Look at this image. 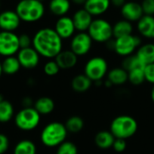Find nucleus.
<instances>
[{
  "instance_id": "obj_1",
  "label": "nucleus",
  "mask_w": 154,
  "mask_h": 154,
  "mask_svg": "<svg viewBox=\"0 0 154 154\" xmlns=\"http://www.w3.org/2000/svg\"><path fill=\"white\" fill-rule=\"evenodd\" d=\"M32 47L46 59H55L63 50V40L54 28L44 27L38 30L32 37Z\"/></svg>"
},
{
  "instance_id": "obj_2",
  "label": "nucleus",
  "mask_w": 154,
  "mask_h": 154,
  "mask_svg": "<svg viewBox=\"0 0 154 154\" xmlns=\"http://www.w3.org/2000/svg\"><path fill=\"white\" fill-rule=\"evenodd\" d=\"M68 134L69 133L64 124L60 122H51L43 127L40 135V139L44 146L48 148H53L58 147L64 143Z\"/></svg>"
},
{
  "instance_id": "obj_3",
  "label": "nucleus",
  "mask_w": 154,
  "mask_h": 154,
  "mask_svg": "<svg viewBox=\"0 0 154 154\" xmlns=\"http://www.w3.org/2000/svg\"><path fill=\"white\" fill-rule=\"evenodd\" d=\"M15 12L21 21L24 23H35L44 16L45 6L43 2L39 0H20L16 5Z\"/></svg>"
},
{
  "instance_id": "obj_4",
  "label": "nucleus",
  "mask_w": 154,
  "mask_h": 154,
  "mask_svg": "<svg viewBox=\"0 0 154 154\" xmlns=\"http://www.w3.org/2000/svg\"><path fill=\"white\" fill-rule=\"evenodd\" d=\"M109 131L116 138L127 140L137 133L138 123L136 119L131 116L121 115L112 120Z\"/></svg>"
},
{
  "instance_id": "obj_5",
  "label": "nucleus",
  "mask_w": 154,
  "mask_h": 154,
  "mask_svg": "<svg viewBox=\"0 0 154 154\" xmlns=\"http://www.w3.org/2000/svg\"><path fill=\"white\" fill-rule=\"evenodd\" d=\"M88 33L97 43H106L114 38L113 36V24L106 19L102 17H96L93 19Z\"/></svg>"
},
{
  "instance_id": "obj_6",
  "label": "nucleus",
  "mask_w": 154,
  "mask_h": 154,
  "mask_svg": "<svg viewBox=\"0 0 154 154\" xmlns=\"http://www.w3.org/2000/svg\"><path fill=\"white\" fill-rule=\"evenodd\" d=\"M108 73V63L104 57L94 56L84 66V74L93 82L102 81Z\"/></svg>"
},
{
  "instance_id": "obj_7",
  "label": "nucleus",
  "mask_w": 154,
  "mask_h": 154,
  "mask_svg": "<svg viewBox=\"0 0 154 154\" xmlns=\"http://www.w3.org/2000/svg\"><path fill=\"white\" fill-rule=\"evenodd\" d=\"M41 122V115L32 107H23L14 116V124L22 131H32Z\"/></svg>"
},
{
  "instance_id": "obj_8",
  "label": "nucleus",
  "mask_w": 154,
  "mask_h": 154,
  "mask_svg": "<svg viewBox=\"0 0 154 154\" xmlns=\"http://www.w3.org/2000/svg\"><path fill=\"white\" fill-rule=\"evenodd\" d=\"M141 44L142 39L140 36L134 34L122 36L115 39L114 51L117 55L125 58L132 54H134Z\"/></svg>"
},
{
  "instance_id": "obj_9",
  "label": "nucleus",
  "mask_w": 154,
  "mask_h": 154,
  "mask_svg": "<svg viewBox=\"0 0 154 154\" xmlns=\"http://www.w3.org/2000/svg\"><path fill=\"white\" fill-rule=\"evenodd\" d=\"M19 50L18 35L14 32L0 31V55L5 58L14 56Z\"/></svg>"
},
{
  "instance_id": "obj_10",
  "label": "nucleus",
  "mask_w": 154,
  "mask_h": 154,
  "mask_svg": "<svg viewBox=\"0 0 154 154\" xmlns=\"http://www.w3.org/2000/svg\"><path fill=\"white\" fill-rule=\"evenodd\" d=\"M93 40L88 32H78L70 40L69 50L72 51L78 57L87 55L92 49Z\"/></svg>"
},
{
  "instance_id": "obj_11",
  "label": "nucleus",
  "mask_w": 154,
  "mask_h": 154,
  "mask_svg": "<svg viewBox=\"0 0 154 154\" xmlns=\"http://www.w3.org/2000/svg\"><path fill=\"white\" fill-rule=\"evenodd\" d=\"M16 57L21 67L26 69H32L36 68L40 62V55L32 46L25 49H20Z\"/></svg>"
},
{
  "instance_id": "obj_12",
  "label": "nucleus",
  "mask_w": 154,
  "mask_h": 154,
  "mask_svg": "<svg viewBox=\"0 0 154 154\" xmlns=\"http://www.w3.org/2000/svg\"><path fill=\"white\" fill-rule=\"evenodd\" d=\"M120 13L123 19L133 23H137L144 15L141 3L138 1H126V3L120 8Z\"/></svg>"
},
{
  "instance_id": "obj_13",
  "label": "nucleus",
  "mask_w": 154,
  "mask_h": 154,
  "mask_svg": "<svg viewBox=\"0 0 154 154\" xmlns=\"http://www.w3.org/2000/svg\"><path fill=\"white\" fill-rule=\"evenodd\" d=\"M54 30L62 40L71 39L77 32L72 17L68 15H64L57 19L54 25Z\"/></svg>"
},
{
  "instance_id": "obj_14",
  "label": "nucleus",
  "mask_w": 154,
  "mask_h": 154,
  "mask_svg": "<svg viewBox=\"0 0 154 154\" xmlns=\"http://www.w3.org/2000/svg\"><path fill=\"white\" fill-rule=\"evenodd\" d=\"M21 19L15 10H5L0 13V30L5 32L16 31L20 24Z\"/></svg>"
},
{
  "instance_id": "obj_15",
  "label": "nucleus",
  "mask_w": 154,
  "mask_h": 154,
  "mask_svg": "<svg viewBox=\"0 0 154 154\" xmlns=\"http://www.w3.org/2000/svg\"><path fill=\"white\" fill-rule=\"evenodd\" d=\"M94 17L83 7L78 9L72 15V20L77 32H88Z\"/></svg>"
},
{
  "instance_id": "obj_16",
  "label": "nucleus",
  "mask_w": 154,
  "mask_h": 154,
  "mask_svg": "<svg viewBox=\"0 0 154 154\" xmlns=\"http://www.w3.org/2000/svg\"><path fill=\"white\" fill-rule=\"evenodd\" d=\"M83 7L94 17H101L111 7L110 0H87Z\"/></svg>"
},
{
  "instance_id": "obj_17",
  "label": "nucleus",
  "mask_w": 154,
  "mask_h": 154,
  "mask_svg": "<svg viewBox=\"0 0 154 154\" xmlns=\"http://www.w3.org/2000/svg\"><path fill=\"white\" fill-rule=\"evenodd\" d=\"M136 29L141 37L153 40L154 39V16L143 15L137 23Z\"/></svg>"
},
{
  "instance_id": "obj_18",
  "label": "nucleus",
  "mask_w": 154,
  "mask_h": 154,
  "mask_svg": "<svg viewBox=\"0 0 154 154\" xmlns=\"http://www.w3.org/2000/svg\"><path fill=\"white\" fill-rule=\"evenodd\" d=\"M54 60L60 69H70L78 64L79 57L70 50H62Z\"/></svg>"
},
{
  "instance_id": "obj_19",
  "label": "nucleus",
  "mask_w": 154,
  "mask_h": 154,
  "mask_svg": "<svg viewBox=\"0 0 154 154\" xmlns=\"http://www.w3.org/2000/svg\"><path fill=\"white\" fill-rule=\"evenodd\" d=\"M116 137L109 130H101L97 133L94 138V143L97 148L101 150H108L112 148Z\"/></svg>"
},
{
  "instance_id": "obj_20",
  "label": "nucleus",
  "mask_w": 154,
  "mask_h": 154,
  "mask_svg": "<svg viewBox=\"0 0 154 154\" xmlns=\"http://www.w3.org/2000/svg\"><path fill=\"white\" fill-rule=\"evenodd\" d=\"M135 54L145 66L154 63V42L142 43Z\"/></svg>"
},
{
  "instance_id": "obj_21",
  "label": "nucleus",
  "mask_w": 154,
  "mask_h": 154,
  "mask_svg": "<svg viewBox=\"0 0 154 154\" xmlns=\"http://www.w3.org/2000/svg\"><path fill=\"white\" fill-rule=\"evenodd\" d=\"M106 79H108L113 86H122L128 81V72L122 67H116L108 70Z\"/></svg>"
},
{
  "instance_id": "obj_22",
  "label": "nucleus",
  "mask_w": 154,
  "mask_h": 154,
  "mask_svg": "<svg viewBox=\"0 0 154 154\" xmlns=\"http://www.w3.org/2000/svg\"><path fill=\"white\" fill-rule=\"evenodd\" d=\"M70 8H71L70 0H51L49 3L50 12L57 17L67 15Z\"/></svg>"
},
{
  "instance_id": "obj_23",
  "label": "nucleus",
  "mask_w": 154,
  "mask_h": 154,
  "mask_svg": "<svg viewBox=\"0 0 154 154\" xmlns=\"http://www.w3.org/2000/svg\"><path fill=\"white\" fill-rule=\"evenodd\" d=\"M134 32V24L133 23L125 20V19H121L116 22L113 24V36L114 39L125 36V35H130L133 34Z\"/></svg>"
},
{
  "instance_id": "obj_24",
  "label": "nucleus",
  "mask_w": 154,
  "mask_h": 154,
  "mask_svg": "<svg viewBox=\"0 0 154 154\" xmlns=\"http://www.w3.org/2000/svg\"><path fill=\"white\" fill-rule=\"evenodd\" d=\"M93 82L83 73L76 75L71 80V88L77 93H85L90 89Z\"/></svg>"
},
{
  "instance_id": "obj_25",
  "label": "nucleus",
  "mask_w": 154,
  "mask_h": 154,
  "mask_svg": "<svg viewBox=\"0 0 154 154\" xmlns=\"http://www.w3.org/2000/svg\"><path fill=\"white\" fill-rule=\"evenodd\" d=\"M33 107L41 116H47L53 112L55 103L49 97H41L33 103Z\"/></svg>"
},
{
  "instance_id": "obj_26",
  "label": "nucleus",
  "mask_w": 154,
  "mask_h": 154,
  "mask_svg": "<svg viewBox=\"0 0 154 154\" xmlns=\"http://www.w3.org/2000/svg\"><path fill=\"white\" fill-rule=\"evenodd\" d=\"M1 65H2L3 73L6 75H14L21 69V64L17 57L15 56L5 57L4 60L2 61Z\"/></svg>"
},
{
  "instance_id": "obj_27",
  "label": "nucleus",
  "mask_w": 154,
  "mask_h": 154,
  "mask_svg": "<svg viewBox=\"0 0 154 154\" xmlns=\"http://www.w3.org/2000/svg\"><path fill=\"white\" fill-rule=\"evenodd\" d=\"M64 125L66 126L68 133L70 134H79L83 130L85 126L84 120L79 116H72L69 117Z\"/></svg>"
},
{
  "instance_id": "obj_28",
  "label": "nucleus",
  "mask_w": 154,
  "mask_h": 154,
  "mask_svg": "<svg viewBox=\"0 0 154 154\" xmlns=\"http://www.w3.org/2000/svg\"><path fill=\"white\" fill-rule=\"evenodd\" d=\"M37 148L33 142L28 139L22 140L14 148V154H36Z\"/></svg>"
},
{
  "instance_id": "obj_29",
  "label": "nucleus",
  "mask_w": 154,
  "mask_h": 154,
  "mask_svg": "<svg viewBox=\"0 0 154 154\" xmlns=\"http://www.w3.org/2000/svg\"><path fill=\"white\" fill-rule=\"evenodd\" d=\"M14 116V109L11 102L4 100L0 102V123H8Z\"/></svg>"
},
{
  "instance_id": "obj_30",
  "label": "nucleus",
  "mask_w": 154,
  "mask_h": 154,
  "mask_svg": "<svg viewBox=\"0 0 154 154\" xmlns=\"http://www.w3.org/2000/svg\"><path fill=\"white\" fill-rule=\"evenodd\" d=\"M122 68H124L127 72L135 69H144L145 65L140 60L136 54H132L130 56L125 57L122 61Z\"/></svg>"
},
{
  "instance_id": "obj_31",
  "label": "nucleus",
  "mask_w": 154,
  "mask_h": 154,
  "mask_svg": "<svg viewBox=\"0 0 154 154\" xmlns=\"http://www.w3.org/2000/svg\"><path fill=\"white\" fill-rule=\"evenodd\" d=\"M128 82L134 86H140L145 82L143 69H135L128 72Z\"/></svg>"
},
{
  "instance_id": "obj_32",
  "label": "nucleus",
  "mask_w": 154,
  "mask_h": 154,
  "mask_svg": "<svg viewBox=\"0 0 154 154\" xmlns=\"http://www.w3.org/2000/svg\"><path fill=\"white\" fill-rule=\"evenodd\" d=\"M56 154H79V150L75 143L65 141L60 146H58Z\"/></svg>"
},
{
  "instance_id": "obj_33",
  "label": "nucleus",
  "mask_w": 154,
  "mask_h": 154,
  "mask_svg": "<svg viewBox=\"0 0 154 154\" xmlns=\"http://www.w3.org/2000/svg\"><path fill=\"white\" fill-rule=\"evenodd\" d=\"M60 69L59 65L57 64V62L55 61V60H48L43 66V71H44L45 75H47L48 77L56 76L60 72Z\"/></svg>"
},
{
  "instance_id": "obj_34",
  "label": "nucleus",
  "mask_w": 154,
  "mask_h": 154,
  "mask_svg": "<svg viewBox=\"0 0 154 154\" xmlns=\"http://www.w3.org/2000/svg\"><path fill=\"white\" fill-rule=\"evenodd\" d=\"M141 5L144 15L154 16V0H142Z\"/></svg>"
},
{
  "instance_id": "obj_35",
  "label": "nucleus",
  "mask_w": 154,
  "mask_h": 154,
  "mask_svg": "<svg viewBox=\"0 0 154 154\" xmlns=\"http://www.w3.org/2000/svg\"><path fill=\"white\" fill-rule=\"evenodd\" d=\"M143 71H144L145 81H147L152 85H154V63L146 65L143 69Z\"/></svg>"
},
{
  "instance_id": "obj_36",
  "label": "nucleus",
  "mask_w": 154,
  "mask_h": 154,
  "mask_svg": "<svg viewBox=\"0 0 154 154\" xmlns=\"http://www.w3.org/2000/svg\"><path fill=\"white\" fill-rule=\"evenodd\" d=\"M18 37H19L20 49H25L32 46V38H31L29 34L23 33L21 35H18Z\"/></svg>"
},
{
  "instance_id": "obj_37",
  "label": "nucleus",
  "mask_w": 154,
  "mask_h": 154,
  "mask_svg": "<svg viewBox=\"0 0 154 154\" xmlns=\"http://www.w3.org/2000/svg\"><path fill=\"white\" fill-rule=\"evenodd\" d=\"M112 148L116 152H124L126 150V148H127L126 140L120 139V138H116V140H115V142L113 143Z\"/></svg>"
},
{
  "instance_id": "obj_38",
  "label": "nucleus",
  "mask_w": 154,
  "mask_h": 154,
  "mask_svg": "<svg viewBox=\"0 0 154 154\" xmlns=\"http://www.w3.org/2000/svg\"><path fill=\"white\" fill-rule=\"evenodd\" d=\"M9 139L8 137L4 134H0V154H5L9 149Z\"/></svg>"
},
{
  "instance_id": "obj_39",
  "label": "nucleus",
  "mask_w": 154,
  "mask_h": 154,
  "mask_svg": "<svg viewBox=\"0 0 154 154\" xmlns=\"http://www.w3.org/2000/svg\"><path fill=\"white\" fill-rule=\"evenodd\" d=\"M126 1L127 0H110V3L111 5L116 8H121L126 3Z\"/></svg>"
},
{
  "instance_id": "obj_40",
  "label": "nucleus",
  "mask_w": 154,
  "mask_h": 154,
  "mask_svg": "<svg viewBox=\"0 0 154 154\" xmlns=\"http://www.w3.org/2000/svg\"><path fill=\"white\" fill-rule=\"evenodd\" d=\"M23 107H32V99L29 97H26L23 99Z\"/></svg>"
},
{
  "instance_id": "obj_41",
  "label": "nucleus",
  "mask_w": 154,
  "mask_h": 154,
  "mask_svg": "<svg viewBox=\"0 0 154 154\" xmlns=\"http://www.w3.org/2000/svg\"><path fill=\"white\" fill-rule=\"evenodd\" d=\"M87 0H70L71 3L77 5H84Z\"/></svg>"
},
{
  "instance_id": "obj_42",
  "label": "nucleus",
  "mask_w": 154,
  "mask_h": 154,
  "mask_svg": "<svg viewBox=\"0 0 154 154\" xmlns=\"http://www.w3.org/2000/svg\"><path fill=\"white\" fill-rule=\"evenodd\" d=\"M151 99L154 104V85H152V88L151 89Z\"/></svg>"
},
{
  "instance_id": "obj_43",
  "label": "nucleus",
  "mask_w": 154,
  "mask_h": 154,
  "mask_svg": "<svg viewBox=\"0 0 154 154\" xmlns=\"http://www.w3.org/2000/svg\"><path fill=\"white\" fill-rule=\"evenodd\" d=\"M4 100H5L4 96H3L2 94H0V102H2V101H4Z\"/></svg>"
},
{
  "instance_id": "obj_44",
  "label": "nucleus",
  "mask_w": 154,
  "mask_h": 154,
  "mask_svg": "<svg viewBox=\"0 0 154 154\" xmlns=\"http://www.w3.org/2000/svg\"><path fill=\"white\" fill-rule=\"evenodd\" d=\"M2 74H3V70H2V65H1V63H0V78H1V76H2Z\"/></svg>"
},
{
  "instance_id": "obj_45",
  "label": "nucleus",
  "mask_w": 154,
  "mask_h": 154,
  "mask_svg": "<svg viewBox=\"0 0 154 154\" xmlns=\"http://www.w3.org/2000/svg\"><path fill=\"white\" fill-rule=\"evenodd\" d=\"M127 1H137V0H127Z\"/></svg>"
},
{
  "instance_id": "obj_46",
  "label": "nucleus",
  "mask_w": 154,
  "mask_h": 154,
  "mask_svg": "<svg viewBox=\"0 0 154 154\" xmlns=\"http://www.w3.org/2000/svg\"><path fill=\"white\" fill-rule=\"evenodd\" d=\"M39 1H41V2H43V1H45V0H39Z\"/></svg>"
},
{
  "instance_id": "obj_47",
  "label": "nucleus",
  "mask_w": 154,
  "mask_h": 154,
  "mask_svg": "<svg viewBox=\"0 0 154 154\" xmlns=\"http://www.w3.org/2000/svg\"><path fill=\"white\" fill-rule=\"evenodd\" d=\"M0 6H1V2H0Z\"/></svg>"
}]
</instances>
